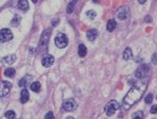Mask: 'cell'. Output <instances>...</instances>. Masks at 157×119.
<instances>
[{"label":"cell","mask_w":157,"mask_h":119,"mask_svg":"<svg viewBox=\"0 0 157 119\" xmlns=\"http://www.w3.org/2000/svg\"><path fill=\"white\" fill-rule=\"evenodd\" d=\"M147 85H148V80L141 79L132 86V88L129 90V92L123 98V108L124 110H129L143 97L146 91Z\"/></svg>","instance_id":"obj_1"},{"label":"cell","mask_w":157,"mask_h":119,"mask_svg":"<svg viewBox=\"0 0 157 119\" xmlns=\"http://www.w3.org/2000/svg\"><path fill=\"white\" fill-rule=\"evenodd\" d=\"M119 108H120V104L117 101H115V100H111V101L108 102L107 105L105 106L104 112L108 116H113Z\"/></svg>","instance_id":"obj_2"},{"label":"cell","mask_w":157,"mask_h":119,"mask_svg":"<svg viewBox=\"0 0 157 119\" xmlns=\"http://www.w3.org/2000/svg\"><path fill=\"white\" fill-rule=\"evenodd\" d=\"M55 44L58 48H64L68 45L67 36L63 33H59L55 38Z\"/></svg>","instance_id":"obj_3"},{"label":"cell","mask_w":157,"mask_h":119,"mask_svg":"<svg viewBox=\"0 0 157 119\" xmlns=\"http://www.w3.org/2000/svg\"><path fill=\"white\" fill-rule=\"evenodd\" d=\"M12 84L8 81H0V97H4L10 92Z\"/></svg>","instance_id":"obj_4"},{"label":"cell","mask_w":157,"mask_h":119,"mask_svg":"<svg viewBox=\"0 0 157 119\" xmlns=\"http://www.w3.org/2000/svg\"><path fill=\"white\" fill-rule=\"evenodd\" d=\"M63 109L64 111L66 112H72V111H75L76 107H77V104L75 100L73 99H67L66 100L64 103H63V106H62Z\"/></svg>","instance_id":"obj_5"},{"label":"cell","mask_w":157,"mask_h":119,"mask_svg":"<svg viewBox=\"0 0 157 119\" xmlns=\"http://www.w3.org/2000/svg\"><path fill=\"white\" fill-rule=\"evenodd\" d=\"M13 38V34L10 29L8 28H4L0 31V41L3 43L8 42Z\"/></svg>","instance_id":"obj_6"},{"label":"cell","mask_w":157,"mask_h":119,"mask_svg":"<svg viewBox=\"0 0 157 119\" xmlns=\"http://www.w3.org/2000/svg\"><path fill=\"white\" fill-rule=\"evenodd\" d=\"M49 37H50V29H47L43 32L42 36H41V39H40V47L42 48V50L45 49V51L47 50Z\"/></svg>","instance_id":"obj_7"},{"label":"cell","mask_w":157,"mask_h":119,"mask_svg":"<svg viewBox=\"0 0 157 119\" xmlns=\"http://www.w3.org/2000/svg\"><path fill=\"white\" fill-rule=\"evenodd\" d=\"M129 15V8L126 6L121 7L117 10V17L120 20H124L128 17Z\"/></svg>","instance_id":"obj_8"},{"label":"cell","mask_w":157,"mask_h":119,"mask_svg":"<svg viewBox=\"0 0 157 119\" xmlns=\"http://www.w3.org/2000/svg\"><path fill=\"white\" fill-rule=\"evenodd\" d=\"M55 62V57L52 55H45L42 58V65L45 67L51 66Z\"/></svg>","instance_id":"obj_9"},{"label":"cell","mask_w":157,"mask_h":119,"mask_svg":"<svg viewBox=\"0 0 157 119\" xmlns=\"http://www.w3.org/2000/svg\"><path fill=\"white\" fill-rule=\"evenodd\" d=\"M149 71V67L147 66H141L135 72V76L137 78H144L145 76L146 75V73Z\"/></svg>","instance_id":"obj_10"},{"label":"cell","mask_w":157,"mask_h":119,"mask_svg":"<svg viewBox=\"0 0 157 119\" xmlns=\"http://www.w3.org/2000/svg\"><path fill=\"white\" fill-rule=\"evenodd\" d=\"M97 36H98V31L96 29H91L87 32V34H86L87 39L91 41V42L95 41L96 39V37H97Z\"/></svg>","instance_id":"obj_11"},{"label":"cell","mask_w":157,"mask_h":119,"mask_svg":"<svg viewBox=\"0 0 157 119\" xmlns=\"http://www.w3.org/2000/svg\"><path fill=\"white\" fill-rule=\"evenodd\" d=\"M28 99H29V93H28V91H27V89L24 88L21 91L20 101H21L22 104H25V103H26L27 101H28Z\"/></svg>","instance_id":"obj_12"},{"label":"cell","mask_w":157,"mask_h":119,"mask_svg":"<svg viewBox=\"0 0 157 119\" xmlns=\"http://www.w3.org/2000/svg\"><path fill=\"white\" fill-rule=\"evenodd\" d=\"M16 57L15 55H10V56H7V57H5L3 58L2 62L4 64H6V65H12V64L16 61Z\"/></svg>","instance_id":"obj_13"},{"label":"cell","mask_w":157,"mask_h":119,"mask_svg":"<svg viewBox=\"0 0 157 119\" xmlns=\"http://www.w3.org/2000/svg\"><path fill=\"white\" fill-rule=\"evenodd\" d=\"M18 8L22 11H26L28 9L29 6H28V2L27 0H18V4H17Z\"/></svg>","instance_id":"obj_14"},{"label":"cell","mask_w":157,"mask_h":119,"mask_svg":"<svg viewBox=\"0 0 157 119\" xmlns=\"http://www.w3.org/2000/svg\"><path fill=\"white\" fill-rule=\"evenodd\" d=\"M117 26V23L114 19H110L108 22H107V25H106V29H107L108 32H113L115 27Z\"/></svg>","instance_id":"obj_15"},{"label":"cell","mask_w":157,"mask_h":119,"mask_svg":"<svg viewBox=\"0 0 157 119\" xmlns=\"http://www.w3.org/2000/svg\"><path fill=\"white\" fill-rule=\"evenodd\" d=\"M132 57H133V52H132L131 48L126 47L123 53V58L124 59V60L127 61V60H129V59H131Z\"/></svg>","instance_id":"obj_16"},{"label":"cell","mask_w":157,"mask_h":119,"mask_svg":"<svg viewBox=\"0 0 157 119\" xmlns=\"http://www.w3.org/2000/svg\"><path fill=\"white\" fill-rule=\"evenodd\" d=\"M86 53H87V49H86L85 45L80 44L79 45H78V55H79V57H85Z\"/></svg>","instance_id":"obj_17"},{"label":"cell","mask_w":157,"mask_h":119,"mask_svg":"<svg viewBox=\"0 0 157 119\" xmlns=\"http://www.w3.org/2000/svg\"><path fill=\"white\" fill-rule=\"evenodd\" d=\"M30 76L26 75L25 77H23V78L19 81V83H18V85H19V86H21V87H26V86L27 85V84L29 83V81L31 80V77H29Z\"/></svg>","instance_id":"obj_18"},{"label":"cell","mask_w":157,"mask_h":119,"mask_svg":"<svg viewBox=\"0 0 157 119\" xmlns=\"http://www.w3.org/2000/svg\"><path fill=\"white\" fill-rule=\"evenodd\" d=\"M30 89L33 91V92H35V93H38L40 89H41V85L39 82L35 81L34 83H32L31 85H30Z\"/></svg>","instance_id":"obj_19"},{"label":"cell","mask_w":157,"mask_h":119,"mask_svg":"<svg viewBox=\"0 0 157 119\" xmlns=\"http://www.w3.org/2000/svg\"><path fill=\"white\" fill-rule=\"evenodd\" d=\"M15 75H16V70L12 67H9L5 71V76H7V77H14Z\"/></svg>","instance_id":"obj_20"},{"label":"cell","mask_w":157,"mask_h":119,"mask_svg":"<svg viewBox=\"0 0 157 119\" xmlns=\"http://www.w3.org/2000/svg\"><path fill=\"white\" fill-rule=\"evenodd\" d=\"M75 5H76V1H72L68 4V6L66 7V12L67 14H72L74 9H75Z\"/></svg>","instance_id":"obj_21"},{"label":"cell","mask_w":157,"mask_h":119,"mask_svg":"<svg viewBox=\"0 0 157 119\" xmlns=\"http://www.w3.org/2000/svg\"><path fill=\"white\" fill-rule=\"evenodd\" d=\"M20 20H21V18L19 16H17L16 15L15 16H14V18L12 19V22H11V25L14 26H16L19 25V23H20Z\"/></svg>","instance_id":"obj_22"},{"label":"cell","mask_w":157,"mask_h":119,"mask_svg":"<svg viewBox=\"0 0 157 119\" xmlns=\"http://www.w3.org/2000/svg\"><path fill=\"white\" fill-rule=\"evenodd\" d=\"M5 116L8 119H14V118H16V113L14 111H7L5 114Z\"/></svg>","instance_id":"obj_23"},{"label":"cell","mask_w":157,"mask_h":119,"mask_svg":"<svg viewBox=\"0 0 157 119\" xmlns=\"http://www.w3.org/2000/svg\"><path fill=\"white\" fill-rule=\"evenodd\" d=\"M86 15H87V16H88L91 20H94L95 18V16H96V12L94 11V10H89V11H87Z\"/></svg>","instance_id":"obj_24"},{"label":"cell","mask_w":157,"mask_h":119,"mask_svg":"<svg viewBox=\"0 0 157 119\" xmlns=\"http://www.w3.org/2000/svg\"><path fill=\"white\" fill-rule=\"evenodd\" d=\"M153 100H154V95H153V94H148V95H146L145 101L146 104H151L152 102H153Z\"/></svg>","instance_id":"obj_25"},{"label":"cell","mask_w":157,"mask_h":119,"mask_svg":"<svg viewBox=\"0 0 157 119\" xmlns=\"http://www.w3.org/2000/svg\"><path fill=\"white\" fill-rule=\"evenodd\" d=\"M144 117V113H143V111H138L136 113H135L133 115V118L135 119V118H143Z\"/></svg>","instance_id":"obj_26"},{"label":"cell","mask_w":157,"mask_h":119,"mask_svg":"<svg viewBox=\"0 0 157 119\" xmlns=\"http://www.w3.org/2000/svg\"><path fill=\"white\" fill-rule=\"evenodd\" d=\"M45 119H51V118H55V117H54L53 113L52 112H49V113H47V115L45 116Z\"/></svg>","instance_id":"obj_27"},{"label":"cell","mask_w":157,"mask_h":119,"mask_svg":"<svg viewBox=\"0 0 157 119\" xmlns=\"http://www.w3.org/2000/svg\"><path fill=\"white\" fill-rule=\"evenodd\" d=\"M151 113L152 114H156V105H154V106L152 107L151 109Z\"/></svg>","instance_id":"obj_28"},{"label":"cell","mask_w":157,"mask_h":119,"mask_svg":"<svg viewBox=\"0 0 157 119\" xmlns=\"http://www.w3.org/2000/svg\"><path fill=\"white\" fill-rule=\"evenodd\" d=\"M58 22H59V21H58L57 18H55V19H54V20L52 21V26H56V24H57Z\"/></svg>","instance_id":"obj_29"},{"label":"cell","mask_w":157,"mask_h":119,"mask_svg":"<svg viewBox=\"0 0 157 119\" xmlns=\"http://www.w3.org/2000/svg\"><path fill=\"white\" fill-rule=\"evenodd\" d=\"M138 2H139L140 4H145L146 2V0H138Z\"/></svg>","instance_id":"obj_30"},{"label":"cell","mask_w":157,"mask_h":119,"mask_svg":"<svg viewBox=\"0 0 157 119\" xmlns=\"http://www.w3.org/2000/svg\"><path fill=\"white\" fill-rule=\"evenodd\" d=\"M155 57H156V54H154L153 56V60L154 59V65H156V61H155Z\"/></svg>","instance_id":"obj_31"},{"label":"cell","mask_w":157,"mask_h":119,"mask_svg":"<svg viewBox=\"0 0 157 119\" xmlns=\"http://www.w3.org/2000/svg\"><path fill=\"white\" fill-rule=\"evenodd\" d=\"M32 2H33V3H36V2H37V0H32Z\"/></svg>","instance_id":"obj_32"}]
</instances>
